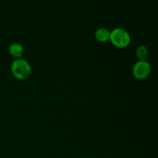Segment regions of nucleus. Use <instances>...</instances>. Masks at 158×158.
<instances>
[{
  "label": "nucleus",
  "instance_id": "1",
  "mask_svg": "<svg viewBox=\"0 0 158 158\" xmlns=\"http://www.w3.org/2000/svg\"><path fill=\"white\" fill-rule=\"evenodd\" d=\"M11 72L16 79L25 80L30 76L32 68L30 64L24 59H15L11 65Z\"/></svg>",
  "mask_w": 158,
  "mask_h": 158
},
{
  "label": "nucleus",
  "instance_id": "2",
  "mask_svg": "<svg viewBox=\"0 0 158 158\" xmlns=\"http://www.w3.org/2000/svg\"><path fill=\"white\" fill-rule=\"evenodd\" d=\"M110 41L117 48H126L131 43V36L128 32L122 28H116L110 32Z\"/></svg>",
  "mask_w": 158,
  "mask_h": 158
},
{
  "label": "nucleus",
  "instance_id": "3",
  "mask_svg": "<svg viewBox=\"0 0 158 158\" xmlns=\"http://www.w3.org/2000/svg\"><path fill=\"white\" fill-rule=\"evenodd\" d=\"M151 66L147 60H138L133 66L132 73L137 80H144L149 77Z\"/></svg>",
  "mask_w": 158,
  "mask_h": 158
},
{
  "label": "nucleus",
  "instance_id": "4",
  "mask_svg": "<svg viewBox=\"0 0 158 158\" xmlns=\"http://www.w3.org/2000/svg\"><path fill=\"white\" fill-rule=\"evenodd\" d=\"M9 54L15 59H20L23 55L24 49L23 46L20 43H13L9 46Z\"/></svg>",
  "mask_w": 158,
  "mask_h": 158
},
{
  "label": "nucleus",
  "instance_id": "5",
  "mask_svg": "<svg viewBox=\"0 0 158 158\" xmlns=\"http://www.w3.org/2000/svg\"><path fill=\"white\" fill-rule=\"evenodd\" d=\"M110 32L106 28H100L95 32V38L100 43H106L109 41Z\"/></svg>",
  "mask_w": 158,
  "mask_h": 158
},
{
  "label": "nucleus",
  "instance_id": "6",
  "mask_svg": "<svg viewBox=\"0 0 158 158\" xmlns=\"http://www.w3.org/2000/svg\"><path fill=\"white\" fill-rule=\"evenodd\" d=\"M136 55L139 60H147L148 55H149V51L148 49L145 46H140L137 48L136 50Z\"/></svg>",
  "mask_w": 158,
  "mask_h": 158
}]
</instances>
